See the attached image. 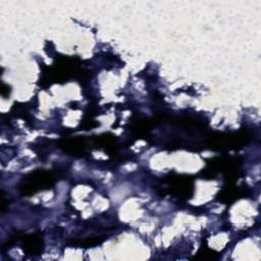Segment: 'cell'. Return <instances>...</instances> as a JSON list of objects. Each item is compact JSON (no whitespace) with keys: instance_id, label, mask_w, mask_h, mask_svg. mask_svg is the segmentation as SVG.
<instances>
[{"instance_id":"cell-2","label":"cell","mask_w":261,"mask_h":261,"mask_svg":"<svg viewBox=\"0 0 261 261\" xmlns=\"http://www.w3.org/2000/svg\"><path fill=\"white\" fill-rule=\"evenodd\" d=\"M42 247L43 241L40 237L36 234H31L23 239V251L27 254H39L40 252H42Z\"/></svg>"},{"instance_id":"cell-1","label":"cell","mask_w":261,"mask_h":261,"mask_svg":"<svg viewBox=\"0 0 261 261\" xmlns=\"http://www.w3.org/2000/svg\"><path fill=\"white\" fill-rule=\"evenodd\" d=\"M54 179L47 170H38L27 176L25 184L20 188L23 195H32L43 188H49L53 185Z\"/></svg>"}]
</instances>
